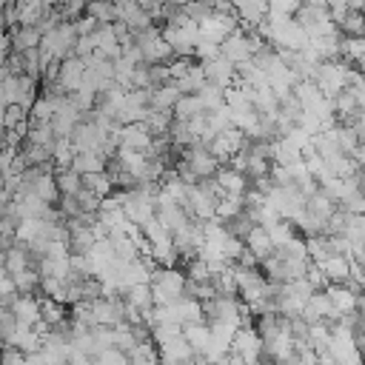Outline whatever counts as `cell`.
Instances as JSON below:
<instances>
[{
	"label": "cell",
	"mask_w": 365,
	"mask_h": 365,
	"mask_svg": "<svg viewBox=\"0 0 365 365\" xmlns=\"http://www.w3.org/2000/svg\"><path fill=\"white\" fill-rule=\"evenodd\" d=\"M154 305H174L182 299L185 291V274L180 268H154L151 279H148Z\"/></svg>",
	"instance_id": "cell-1"
},
{
	"label": "cell",
	"mask_w": 365,
	"mask_h": 365,
	"mask_svg": "<svg viewBox=\"0 0 365 365\" xmlns=\"http://www.w3.org/2000/svg\"><path fill=\"white\" fill-rule=\"evenodd\" d=\"M262 46H265V40H262L257 31L234 29V31L220 43V54H222L228 63L240 66V63H245V60H254V54H257Z\"/></svg>",
	"instance_id": "cell-2"
},
{
	"label": "cell",
	"mask_w": 365,
	"mask_h": 365,
	"mask_svg": "<svg viewBox=\"0 0 365 365\" xmlns=\"http://www.w3.org/2000/svg\"><path fill=\"white\" fill-rule=\"evenodd\" d=\"M163 40L171 46V51L177 57H194V46L200 40V26L182 14L180 20L163 26Z\"/></svg>",
	"instance_id": "cell-3"
},
{
	"label": "cell",
	"mask_w": 365,
	"mask_h": 365,
	"mask_svg": "<svg viewBox=\"0 0 365 365\" xmlns=\"http://www.w3.org/2000/svg\"><path fill=\"white\" fill-rule=\"evenodd\" d=\"M231 354L242 362V365H259L265 351H262V339L254 328V322H242L234 334V342H231Z\"/></svg>",
	"instance_id": "cell-4"
},
{
	"label": "cell",
	"mask_w": 365,
	"mask_h": 365,
	"mask_svg": "<svg viewBox=\"0 0 365 365\" xmlns=\"http://www.w3.org/2000/svg\"><path fill=\"white\" fill-rule=\"evenodd\" d=\"M348 77H351V66H345L342 60H331V63H319L314 83L328 100H334L336 94H342L348 88Z\"/></svg>",
	"instance_id": "cell-5"
},
{
	"label": "cell",
	"mask_w": 365,
	"mask_h": 365,
	"mask_svg": "<svg viewBox=\"0 0 365 365\" xmlns=\"http://www.w3.org/2000/svg\"><path fill=\"white\" fill-rule=\"evenodd\" d=\"M77 29H74V23H60L54 31H48L46 37H43V43H40V48H46L57 63H63V60H68V57H74V48H77Z\"/></svg>",
	"instance_id": "cell-6"
},
{
	"label": "cell",
	"mask_w": 365,
	"mask_h": 365,
	"mask_svg": "<svg viewBox=\"0 0 365 365\" xmlns=\"http://www.w3.org/2000/svg\"><path fill=\"white\" fill-rule=\"evenodd\" d=\"M245 148V134L240 128H228L222 134H217L211 143H208V151L214 154V160L220 165H231V160Z\"/></svg>",
	"instance_id": "cell-7"
},
{
	"label": "cell",
	"mask_w": 365,
	"mask_h": 365,
	"mask_svg": "<svg viewBox=\"0 0 365 365\" xmlns=\"http://www.w3.org/2000/svg\"><path fill=\"white\" fill-rule=\"evenodd\" d=\"M63 242H66L71 257H86L97 242V234L83 220H66V240Z\"/></svg>",
	"instance_id": "cell-8"
},
{
	"label": "cell",
	"mask_w": 365,
	"mask_h": 365,
	"mask_svg": "<svg viewBox=\"0 0 365 365\" xmlns=\"http://www.w3.org/2000/svg\"><path fill=\"white\" fill-rule=\"evenodd\" d=\"M108 134L86 114L83 117V123L74 128V134L68 137L71 140V145H74V151L77 154H86V151H94V154H100V148H103V140H106Z\"/></svg>",
	"instance_id": "cell-9"
},
{
	"label": "cell",
	"mask_w": 365,
	"mask_h": 365,
	"mask_svg": "<svg viewBox=\"0 0 365 365\" xmlns=\"http://www.w3.org/2000/svg\"><path fill=\"white\" fill-rule=\"evenodd\" d=\"M202 71H205V86H214L220 91L237 86V66L228 63L222 54L217 60H211V63H202Z\"/></svg>",
	"instance_id": "cell-10"
},
{
	"label": "cell",
	"mask_w": 365,
	"mask_h": 365,
	"mask_svg": "<svg viewBox=\"0 0 365 365\" xmlns=\"http://www.w3.org/2000/svg\"><path fill=\"white\" fill-rule=\"evenodd\" d=\"M83 80H86V63L80 57H68V60L60 63V71H57V83L54 86L63 94H74V91H80Z\"/></svg>",
	"instance_id": "cell-11"
},
{
	"label": "cell",
	"mask_w": 365,
	"mask_h": 365,
	"mask_svg": "<svg viewBox=\"0 0 365 365\" xmlns=\"http://www.w3.org/2000/svg\"><path fill=\"white\" fill-rule=\"evenodd\" d=\"M120 148H128V151H140V154H151V145H154V137L148 134L145 123H131V125H120Z\"/></svg>",
	"instance_id": "cell-12"
},
{
	"label": "cell",
	"mask_w": 365,
	"mask_h": 365,
	"mask_svg": "<svg viewBox=\"0 0 365 365\" xmlns=\"http://www.w3.org/2000/svg\"><path fill=\"white\" fill-rule=\"evenodd\" d=\"M308 325H317V322H336L339 317L334 314V308H331V299H328V294L325 291H319V294H314L305 305H302V314H299Z\"/></svg>",
	"instance_id": "cell-13"
},
{
	"label": "cell",
	"mask_w": 365,
	"mask_h": 365,
	"mask_svg": "<svg viewBox=\"0 0 365 365\" xmlns=\"http://www.w3.org/2000/svg\"><path fill=\"white\" fill-rule=\"evenodd\" d=\"M214 182H217V188H220L222 197H242V194L248 191V185H251V182H248L237 168H231V165H220Z\"/></svg>",
	"instance_id": "cell-14"
},
{
	"label": "cell",
	"mask_w": 365,
	"mask_h": 365,
	"mask_svg": "<svg viewBox=\"0 0 365 365\" xmlns=\"http://www.w3.org/2000/svg\"><path fill=\"white\" fill-rule=\"evenodd\" d=\"M328 299H331V308H334V314L342 319V317H351V314H356V308H359V297L348 288V285H328Z\"/></svg>",
	"instance_id": "cell-15"
},
{
	"label": "cell",
	"mask_w": 365,
	"mask_h": 365,
	"mask_svg": "<svg viewBox=\"0 0 365 365\" xmlns=\"http://www.w3.org/2000/svg\"><path fill=\"white\" fill-rule=\"evenodd\" d=\"M9 43H11L14 54H26L31 48H40L43 34L34 26H14V29H9Z\"/></svg>",
	"instance_id": "cell-16"
},
{
	"label": "cell",
	"mask_w": 365,
	"mask_h": 365,
	"mask_svg": "<svg viewBox=\"0 0 365 365\" xmlns=\"http://www.w3.org/2000/svg\"><path fill=\"white\" fill-rule=\"evenodd\" d=\"M157 351H160V365H188V362L197 356V354L191 351V345H188L182 336H177L174 342L160 345Z\"/></svg>",
	"instance_id": "cell-17"
},
{
	"label": "cell",
	"mask_w": 365,
	"mask_h": 365,
	"mask_svg": "<svg viewBox=\"0 0 365 365\" xmlns=\"http://www.w3.org/2000/svg\"><path fill=\"white\" fill-rule=\"evenodd\" d=\"M245 251L257 259V265L259 262H265L271 254H274V242H271V234H268V228H262V225H257L248 237H245Z\"/></svg>",
	"instance_id": "cell-18"
},
{
	"label": "cell",
	"mask_w": 365,
	"mask_h": 365,
	"mask_svg": "<svg viewBox=\"0 0 365 365\" xmlns=\"http://www.w3.org/2000/svg\"><path fill=\"white\" fill-rule=\"evenodd\" d=\"M336 202L322 191V188H317L311 197H308V202H305V214H311V217H317V220H322V222H331V217L336 214Z\"/></svg>",
	"instance_id": "cell-19"
},
{
	"label": "cell",
	"mask_w": 365,
	"mask_h": 365,
	"mask_svg": "<svg viewBox=\"0 0 365 365\" xmlns=\"http://www.w3.org/2000/svg\"><path fill=\"white\" fill-rule=\"evenodd\" d=\"M123 299H125V305H128L131 311H137V314L143 317V322H145V317H148L151 308H154V297H151V288H148V285H134V288L123 291Z\"/></svg>",
	"instance_id": "cell-20"
},
{
	"label": "cell",
	"mask_w": 365,
	"mask_h": 365,
	"mask_svg": "<svg viewBox=\"0 0 365 365\" xmlns=\"http://www.w3.org/2000/svg\"><path fill=\"white\" fill-rule=\"evenodd\" d=\"M11 314H14V319H17V325H26V328H34L37 322H40V299L37 297H17V302H14V308H11Z\"/></svg>",
	"instance_id": "cell-21"
},
{
	"label": "cell",
	"mask_w": 365,
	"mask_h": 365,
	"mask_svg": "<svg viewBox=\"0 0 365 365\" xmlns=\"http://www.w3.org/2000/svg\"><path fill=\"white\" fill-rule=\"evenodd\" d=\"M319 268H322V274H325V279L331 285H342L351 277V257L348 254H336V257L325 259Z\"/></svg>",
	"instance_id": "cell-22"
},
{
	"label": "cell",
	"mask_w": 365,
	"mask_h": 365,
	"mask_svg": "<svg viewBox=\"0 0 365 365\" xmlns=\"http://www.w3.org/2000/svg\"><path fill=\"white\" fill-rule=\"evenodd\" d=\"M336 29H339L342 37H365V11H362V6H351L348 3V11L336 23Z\"/></svg>",
	"instance_id": "cell-23"
},
{
	"label": "cell",
	"mask_w": 365,
	"mask_h": 365,
	"mask_svg": "<svg viewBox=\"0 0 365 365\" xmlns=\"http://www.w3.org/2000/svg\"><path fill=\"white\" fill-rule=\"evenodd\" d=\"M106 157L103 154H94V151H86V154H74L71 160V171H77L80 177H88V174H100L106 171Z\"/></svg>",
	"instance_id": "cell-24"
},
{
	"label": "cell",
	"mask_w": 365,
	"mask_h": 365,
	"mask_svg": "<svg viewBox=\"0 0 365 365\" xmlns=\"http://www.w3.org/2000/svg\"><path fill=\"white\" fill-rule=\"evenodd\" d=\"M182 339L191 345L194 354H202L211 342V328L208 322H194V325H182Z\"/></svg>",
	"instance_id": "cell-25"
},
{
	"label": "cell",
	"mask_w": 365,
	"mask_h": 365,
	"mask_svg": "<svg viewBox=\"0 0 365 365\" xmlns=\"http://www.w3.org/2000/svg\"><path fill=\"white\" fill-rule=\"evenodd\" d=\"M66 319H68V311H66L63 302H54V299H48V297H40V322H46L48 331H51L54 325L66 322Z\"/></svg>",
	"instance_id": "cell-26"
},
{
	"label": "cell",
	"mask_w": 365,
	"mask_h": 365,
	"mask_svg": "<svg viewBox=\"0 0 365 365\" xmlns=\"http://www.w3.org/2000/svg\"><path fill=\"white\" fill-rule=\"evenodd\" d=\"M177 86V91L185 97V94H200L202 88H205V71H202V63H194L191 68H188V74L180 80V83H174Z\"/></svg>",
	"instance_id": "cell-27"
},
{
	"label": "cell",
	"mask_w": 365,
	"mask_h": 365,
	"mask_svg": "<svg viewBox=\"0 0 365 365\" xmlns=\"http://www.w3.org/2000/svg\"><path fill=\"white\" fill-rule=\"evenodd\" d=\"M202 114H205V108H202V100H200L197 94H185V97H180V103L174 106V120H180V123H188V120L202 117Z\"/></svg>",
	"instance_id": "cell-28"
},
{
	"label": "cell",
	"mask_w": 365,
	"mask_h": 365,
	"mask_svg": "<svg viewBox=\"0 0 365 365\" xmlns=\"http://www.w3.org/2000/svg\"><path fill=\"white\" fill-rule=\"evenodd\" d=\"M54 182H57L60 197H77L80 188H83V177H80L77 171H71V168H60V171H54Z\"/></svg>",
	"instance_id": "cell-29"
},
{
	"label": "cell",
	"mask_w": 365,
	"mask_h": 365,
	"mask_svg": "<svg viewBox=\"0 0 365 365\" xmlns=\"http://www.w3.org/2000/svg\"><path fill=\"white\" fill-rule=\"evenodd\" d=\"M339 60L345 66H356L359 60H365V37H342V46H339Z\"/></svg>",
	"instance_id": "cell-30"
},
{
	"label": "cell",
	"mask_w": 365,
	"mask_h": 365,
	"mask_svg": "<svg viewBox=\"0 0 365 365\" xmlns=\"http://www.w3.org/2000/svg\"><path fill=\"white\" fill-rule=\"evenodd\" d=\"M180 97L182 94L177 91V86L168 83V86L151 91V108H157V111H174V106L180 103Z\"/></svg>",
	"instance_id": "cell-31"
},
{
	"label": "cell",
	"mask_w": 365,
	"mask_h": 365,
	"mask_svg": "<svg viewBox=\"0 0 365 365\" xmlns=\"http://www.w3.org/2000/svg\"><path fill=\"white\" fill-rule=\"evenodd\" d=\"M182 274H185V279H191V282H208V279L214 277L211 265H208V262H202L200 257L185 259V262H182Z\"/></svg>",
	"instance_id": "cell-32"
},
{
	"label": "cell",
	"mask_w": 365,
	"mask_h": 365,
	"mask_svg": "<svg viewBox=\"0 0 365 365\" xmlns=\"http://www.w3.org/2000/svg\"><path fill=\"white\" fill-rule=\"evenodd\" d=\"M83 188L94 191V194H97L100 200H106V197H111V194H114V185H111V180H108V174H106V171L83 177Z\"/></svg>",
	"instance_id": "cell-33"
},
{
	"label": "cell",
	"mask_w": 365,
	"mask_h": 365,
	"mask_svg": "<svg viewBox=\"0 0 365 365\" xmlns=\"http://www.w3.org/2000/svg\"><path fill=\"white\" fill-rule=\"evenodd\" d=\"M128 362L131 365H160V351L154 342H143L128 354Z\"/></svg>",
	"instance_id": "cell-34"
},
{
	"label": "cell",
	"mask_w": 365,
	"mask_h": 365,
	"mask_svg": "<svg viewBox=\"0 0 365 365\" xmlns=\"http://www.w3.org/2000/svg\"><path fill=\"white\" fill-rule=\"evenodd\" d=\"M86 14H91L100 26L117 23V9H114V3H86Z\"/></svg>",
	"instance_id": "cell-35"
},
{
	"label": "cell",
	"mask_w": 365,
	"mask_h": 365,
	"mask_svg": "<svg viewBox=\"0 0 365 365\" xmlns=\"http://www.w3.org/2000/svg\"><path fill=\"white\" fill-rule=\"evenodd\" d=\"M177 336H182V325H177V322H163V325H157L151 331V339H154L157 348L165 345V342H174Z\"/></svg>",
	"instance_id": "cell-36"
},
{
	"label": "cell",
	"mask_w": 365,
	"mask_h": 365,
	"mask_svg": "<svg viewBox=\"0 0 365 365\" xmlns=\"http://www.w3.org/2000/svg\"><path fill=\"white\" fill-rule=\"evenodd\" d=\"M220 57V46L217 43H208V40H197L194 46V60L197 63H211Z\"/></svg>",
	"instance_id": "cell-37"
},
{
	"label": "cell",
	"mask_w": 365,
	"mask_h": 365,
	"mask_svg": "<svg viewBox=\"0 0 365 365\" xmlns=\"http://www.w3.org/2000/svg\"><path fill=\"white\" fill-rule=\"evenodd\" d=\"M214 14V3H185V17H191L197 26Z\"/></svg>",
	"instance_id": "cell-38"
},
{
	"label": "cell",
	"mask_w": 365,
	"mask_h": 365,
	"mask_svg": "<svg viewBox=\"0 0 365 365\" xmlns=\"http://www.w3.org/2000/svg\"><path fill=\"white\" fill-rule=\"evenodd\" d=\"M305 279H308V285L314 288V294H319V291H328V279H325V274H322V268L319 265H314L311 262V268H308V274H305Z\"/></svg>",
	"instance_id": "cell-39"
},
{
	"label": "cell",
	"mask_w": 365,
	"mask_h": 365,
	"mask_svg": "<svg viewBox=\"0 0 365 365\" xmlns=\"http://www.w3.org/2000/svg\"><path fill=\"white\" fill-rule=\"evenodd\" d=\"M20 325H17V319H14V314L9 311V308H0V334L6 336V342L14 336V331H17Z\"/></svg>",
	"instance_id": "cell-40"
},
{
	"label": "cell",
	"mask_w": 365,
	"mask_h": 365,
	"mask_svg": "<svg viewBox=\"0 0 365 365\" xmlns=\"http://www.w3.org/2000/svg\"><path fill=\"white\" fill-rule=\"evenodd\" d=\"M74 29H77V37H91V34L100 29V23H97L91 14H83V17L74 20Z\"/></svg>",
	"instance_id": "cell-41"
},
{
	"label": "cell",
	"mask_w": 365,
	"mask_h": 365,
	"mask_svg": "<svg viewBox=\"0 0 365 365\" xmlns=\"http://www.w3.org/2000/svg\"><path fill=\"white\" fill-rule=\"evenodd\" d=\"M26 362V354L23 351H17V348H11V345H6L3 351H0V365H23Z\"/></svg>",
	"instance_id": "cell-42"
},
{
	"label": "cell",
	"mask_w": 365,
	"mask_h": 365,
	"mask_svg": "<svg viewBox=\"0 0 365 365\" xmlns=\"http://www.w3.org/2000/svg\"><path fill=\"white\" fill-rule=\"evenodd\" d=\"M11 294H17L14 279H11L9 274H0V299H3V297H11Z\"/></svg>",
	"instance_id": "cell-43"
},
{
	"label": "cell",
	"mask_w": 365,
	"mask_h": 365,
	"mask_svg": "<svg viewBox=\"0 0 365 365\" xmlns=\"http://www.w3.org/2000/svg\"><path fill=\"white\" fill-rule=\"evenodd\" d=\"M9 54H11V43H9V34H6V37H0V63H6Z\"/></svg>",
	"instance_id": "cell-44"
},
{
	"label": "cell",
	"mask_w": 365,
	"mask_h": 365,
	"mask_svg": "<svg viewBox=\"0 0 365 365\" xmlns=\"http://www.w3.org/2000/svg\"><path fill=\"white\" fill-rule=\"evenodd\" d=\"M23 365H46V356H43V354H40V351H37V354H29V356H26V362H23Z\"/></svg>",
	"instance_id": "cell-45"
},
{
	"label": "cell",
	"mask_w": 365,
	"mask_h": 365,
	"mask_svg": "<svg viewBox=\"0 0 365 365\" xmlns=\"http://www.w3.org/2000/svg\"><path fill=\"white\" fill-rule=\"evenodd\" d=\"M68 365H94V362H91V356H86V354H74Z\"/></svg>",
	"instance_id": "cell-46"
},
{
	"label": "cell",
	"mask_w": 365,
	"mask_h": 365,
	"mask_svg": "<svg viewBox=\"0 0 365 365\" xmlns=\"http://www.w3.org/2000/svg\"><path fill=\"white\" fill-rule=\"evenodd\" d=\"M217 365H242V362H240V359H237L234 354H228V356H225V359H220Z\"/></svg>",
	"instance_id": "cell-47"
},
{
	"label": "cell",
	"mask_w": 365,
	"mask_h": 365,
	"mask_svg": "<svg viewBox=\"0 0 365 365\" xmlns=\"http://www.w3.org/2000/svg\"><path fill=\"white\" fill-rule=\"evenodd\" d=\"M0 274H6V251L0 248Z\"/></svg>",
	"instance_id": "cell-48"
},
{
	"label": "cell",
	"mask_w": 365,
	"mask_h": 365,
	"mask_svg": "<svg viewBox=\"0 0 365 365\" xmlns=\"http://www.w3.org/2000/svg\"><path fill=\"white\" fill-rule=\"evenodd\" d=\"M259 365H277V362H274V359H268V356H262V362H259Z\"/></svg>",
	"instance_id": "cell-49"
},
{
	"label": "cell",
	"mask_w": 365,
	"mask_h": 365,
	"mask_svg": "<svg viewBox=\"0 0 365 365\" xmlns=\"http://www.w3.org/2000/svg\"><path fill=\"white\" fill-rule=\"evenodd\" d=\"M3 348H6V336L0 334V351H3Z\"/></svg>",
	"instance_id": "cell-50"
}]
</instances>
